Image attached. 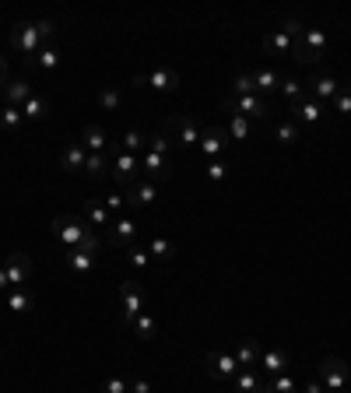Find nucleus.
I'll return each instance as SVG.
<instances>
[{
  "mask_svg": "<svg viewBox=\"0 0 351 393\" xmlns=\"http://www.w3.org/2000/svg\"><path fill=\"white\" fill-rule=\"evenodd\" d=\"M229 148V130H221V127H204V134H200V151H204V158H221V151Z\"/></svg>",
  "mask_w": 351,
  "mask_h": 393,
  "instance_id": "obj_15",
  "label": "nucleus"
},
{
  "mask_svg": "<svg viewBox=\"0 0 351 393\" xmlns=\"http://www.w3.org/2000/svg\"><path fill=\"white\" fill-rule=\"evenodd\" d=\"M141 172L148 176V183H166V180L173 176V158L148 148V151L141 155Z\"/></svg>",
  "mask_w": 351,
  "mask_h": 393,
  "instance_id": "obj_10",
  "label": "nucleus"
},
{
  "mask_svg": "<svg viewBox=\"0 0 351 393\" xmlns=\"http://www.w3.org/2000/svg\"><path fill=\"white\" fill-rule=\"evenodd\" d=\"M302 393H327V387H323L320 380H313V383H306V387H302Z\"/></svg>",
  "mask_w": 351,
  "mask_h": 393,
  "instance_id": "obj_50",
  "label": "nucleus"
},
{
  "mask_svg": "<svg viewBox=\"0 0 351 393\" xmlns=\"http://www.w3.org/2000/svg\"><path fill=\"white\" fill-rule=\"evenodd\" d=\"M85 162H88V148L81 141H71V144L64 148V155H60L64 172H85Z\"/></svg>",
  "mask_w": 351,
  "mask_h": 393,
  "instance_id": "obj_17",
  "label": "nucleus"
},
{
  "mask_svg": "<svg viewBox=\"0 0 351 393\" xmlns=\"http://www.w3.org/2000/svg\"><path fill=\"white\" fill-rule=\"evenodd\" d=\"M334 109H338L341 116H348V112H351V81H348V85H341V92L334 95Z\"/></svg>",
  "mask_w": 351,
  "mask_h": 393,
  "instance_id": "obj_44",
  "label": "nucleus"
},
{
  "mask_svg": "<svg viewBox=\"0 0 351 393\" xmlns=\"http://www.w3.org/2000/svg\"><path fill=\"white\" fill-rule=\"evenodd\" d=\"M85 218L91 221V225H105V228H109V211H105V204L95 200V196H88L85 200Z\"/></svg>",
  "mask_w": 351,
  "mask_h": 393,
  "instance_id": "obj_34",
  "label": "nucleus"
},
{
  "mask_svg": "<svg viewBox=\"0 0 351 393\" xmlns=\"http://www.w3.org/2000/svg\"><path fill=\"white\" fill-rule=\"evenodd\" d=\"M236 362H239V369L260 365V344H257V341H243V344L236 348Z\"/></svg>",
  "mask_w": 351,
  "mask_h": 393,
  "instance_id": "obj_26",
  "label": "nucleus"
},
{
  "mask_svg": "<svg viewBox=\"0 0 351 393\" xmlns=\"http://www.w3.org/2000/svg\"><path fill=\"white\" fill-rule=\"evenodd\" d=\"M134 85L137 88H155V92H176L179 74L169 67H159V71H148V74H134Z\"/></svg>",
  "mask_w": 351,
  "mask_h": 393,
  "instance_id": "obj_11",
  "label": "nucleus"
},
{
  "mask_svg": "<svg viewBox=\"0 0 351 393\" xmlns=\"http://www.w3.org/2000/svg\"><path fill=\"white\" fill-rule=\"evenodd\" d=\"M4 271H7L11 288H25L32 281V257L28 253H11L7 264H4Z\"/></svg>",
  "mask_w": 351,
  "mask_h": 393,
  "instance_id": "obj_13",
  "label": "nucleus"
},
{
  "mask_svg": "<svg viewBox=\"0 0 351 393\" xmlns=\"http://www.w3.org/2000/svg\"><path fill=\"white\" fill-rule=\"evenodd\" d=\"M277 92L288 98V109H292V105H299L302 98L309 95V92H306V85H302V81H295V78H281V88H277Z\"/></svg>",
  "mask_w": 351,
  "mask_h": 393,
  "instance_id": "obj_32",
  "label": "nucleus"
},
{
  "mask_svg": "<svg viewBox=\"0 0 351 393\" xmlns=\"http://www.w3.org/2000/svg\"><path fill=\"white\" fill-rule=\"evenodd\" d=\"M288 365H292V358H288L284 348H267V351L260 355V369L267 373V376H281Z\"/></svg>",
  "mask_w": 351,
  "mask_h": 393,
  "instance_id": "obj_19",
  "label": "nucleus"
},
{
  "mask_svg": "<svg viewBox=\"0 0 351 393\" xmlns=\"http://www.w3.org/2000/svg\"><path fill=\"white\" fill-rule=\"evenodd\" d=\"M204 373H207L211 380H218V383H232L236 373H239V362H236V355L207 351V355H204Z\"/></svg>",
  "mask_w": 351,
  "mask_h": 393,
  "instance_id": "obj_7",
  "label": "nucleus"
},
{
  "mask_svg": "<svg viewBox=\"0 0 351 393\" xmlns=\"http://www.w3.org/2000/svg\"><path fill=\"white\" fill-rule=\"evenodd\" d=\"M21 112H25V119H46V116H50V102L42 95H32L21 105Z\"/></svg>",
  "mask_w": 351,
  "mask_h": 393,
  "instance_id": "obj_36",
  "label": "nucleus"
},
{
  "mask_svg": "<svg viewBox=\"0 0 351 393\" xmlns=\"http://www.w3.org/2000/svg\"><path fill=\"white\" fill-rule=\"evenodd\" d=\"M225 176H229V165H225L221 158H214V162H207V180H211V183H221Z\"/></svg>",
  "mask_w": 351,
  "mask_h": 393,
  "instance_id": "obj_45",
  "label": "nucleus"
},
{
  "mask_svg": "<svg viewBox=\"0 0 351 393\" xmlns=\"http://www.w3.org/2000/svg\"><path fill=\"white\" fill-rule=\"evenodd\" d=\"M327 46H330V39H327L323 28H302V35L292 42V60H299L306 67H316L327 57Z\"/></svg>",
  "mask_w": 351,
  "mask_h": 393,
  "instance_id": "obj_1",
  "label": "nucleus"
},
{
  "mask_svg": "<svg viewBox=\"0 0 351 393\" xmlns=\"http://www.w3.org/2000/svg\"><path fill=\"white\" fill-rule=\"evenodd\" d=\"M306 92L316 102H334V95L341 92V81L334 74H327V71H313V78L306 81Z\"/></svg>",
  "mask_w": 351,
  "mask_h": 393,
  "instance_id": "obj_12",
  "label": "nucleus"
},
{
  "mask_svg": "<svg viewBox=\"0 0 351 393\" xmlns=\"http://www.w3.org/2000/svg\"><path fill=\"white\" fill-rule=\"evenodd\" d=\"M7 288H11V281H7V271L0 267V292H7Z\"/></svg>",
  "mask_w": 351,
  "mask_h": 393,
  "instance_id": "obj_51",
  "label": "nucleus"
},
{
  "mask_svg": "<svg viewBox=\"0 0 351 393\" xmlns=\"http://www.w3.org/2000/svg\"><path fill=\"white\" fill-rule=\"evenodd\" d=\"M253 85H257V95L263 98L281 88V74H277L274 67H260V71H253Z\"/></svg>",
  "mask_w": 351,
  "mask_h": 393,
  "instance_id": "obj_20",
  "label": "nucleus"
},
{
  "mask_svg": "<svg viewBox=\"0 0 351 393\" xmlns=\"http://www.w3.org/2000/svg\"><path fill=\"white\" fill-rule=\"evenodd\" d=\"M232 95H257V85H253V74H239L232 81Z\"/></svg>",
  "mask_w": 351,
  "mask_h": 393,
  "instance_id": "obj_43",
  "label": "nucleus"
},
{
  "mask_svg": "<svg viewBox=\"0 0 351 393\" xmlns=\"http://www.w3.org/2000/svg\"><path fill=\"white\" fill-rule=\"evenodd\" d=\"M148 148H151V151H159V155H169V158H173V151H176V144L169 141V134H166V130H162V134H151Z\"/></svg>",
  "mask_w": 351,
  "mask_h": 393,
  "instance_id": "obj_42",
  "label": "nucleus"
},
{
  "mask_svg": "<svg viewBox=\"0 0 351 393\" xmlns=\"http://www.w3.org/2000/svg\"><path fill=\"white\" fill-rule=\"evenodd\" d=\"M148 141H151V137H144L141 130H127V134L120 137V151H130V155H144V151H148Z\"/></svg>",
  "mask_w": 351,
  "mask_h": 393,
  "instance_id": "obj_28",
  "label": "nucleus"
},
{
  "mask_svg": "<svg viewBox=\"0 0 351 393\" xmlns=\"http://www.w3.org/2000/svg\"><path fill=\"white\" fill-rule=\"evenodd\" d=\"M4 81H7V60L0 57V85H4Z\"/></svg>",
  "mask_w": 351,
  "mask_h": 393,
  "instance_id": "obj_52",
  "label": "nucleus"
},
{
  "mask_svg": "<svg viewBox=\"0 0 351 393\" xmlns=\"http://www.w3.org/2000/svg\"><path fill=\"white\" fill-rule=\"evenodd\" d=\"M232 387L239 393H267V383H260V376L253 369H239L236 380H232Z\"/></svg>",
  "mask_w": 351,
  "mask_h": 393,
  "instance_id": "obj_21",
  "label": "nucleus"
},
{
  "mask_svg": "<svg viewBox=\"0 0 351 393\" xmlns=\"http://www.w3.org/2000/svg\"><path fill=\"white\" fill-rule=\"evenodd\" d=\"M155 196H159L155 183H137V187L127 194V204H130V207H151V204H155Z\"/></svg>",
  "mask_w": 351,
  "mask_h": 393,
  "instance_id": "obj_24",
  "label": "nucleus"
},
{
  "mask_svg": "<svg viewBox=\"0 0 351 393\" xmlns=\"http://www.w3.org/2000/svg\"><path fill=\"white\" fill-rule=\"evenodd\" d=\"M98 105H102L105 112H116V109L123 105V92H120V88H98Z\"/></svg>",
  "mask_w": 351,
  "mask_h": 393,
  "instance_id": "obj_38",
  "label": "nucleus"
},
{
  "mask_svg": "<svg viewBox=\"0 0 351 393\" xmlns=\"http://www.w3.org/2000/svg\"><path fill=\"white\" fill-rule=\"evenodd\" d=\"M267 393H299V387H295V380L288 373H281V376H274L267 383Z\"/></svg>",
  "mask_w": 351,
  "mask_h": 393,
  "instance_id": "obj_40",
  "label": "nucleus"
},
{
  "mask_svg": "<svg viewBox=\"0 0 351 393\" xmlns=\"http://www.w3.org/2000/svg\"><path fill=\"white\" fill-rule=\"evenodd\" d=\"M127 257H130V267H134V274H137V271H144V267H148V260H151L148 246H130V250H127Z\"/></svg>",
  "mask_w": 351,
  "mask_h": 393,
  "instance_id": "obj_41",
  "label": "nucleus"
},
{
  "mask_svg": "<svg viewBox=\"0 0 351 393\" xmlns=\"http://www.w3.org/2000/svg\"><path fill=\"white\" fill-rule=\"evenodd\" d=\"M81 144H85L88 151H105V130H102V123H88L85 130H81Z\"/></svg>",
  "mask_w": 351,
  "mask_h": 393,
  "instance_id": "obj_30",
  "label": "nucleus"
},
{
  "mask_svg": "<svg viewBox=\"0 0 351 393\" xmlns=\"http://www.w3.org/2000/svg\"><path fill=\"white\" fill-rule=\"evenodd\" d=\"M95 267V253H88V250H71L67 253V271L74 274V278H81Z\"/></svg>",
  "mask_w": 351,
  "mask_h": 393,
  "instance_id": "obj_22",
  "label": "nucleus"
},
{
  "mask_svg": "<svg viewBox=\"0 0 351 393\" xmlns=\"http://www.w3.org/2000/svg\"><path fill=\"white\" fill-rule=\"evenodd\" d=\"M102 393H130V387H127L120 376H109V380L102 383Z\"/></svg>",
  "mask_w": 351,
  "mask_h": 393,
  "instance_id": "obj_47",
  "label": "nucleus"
},
{
  "mask_svg": "<svg viewBox=\"0 0 351 393\" xmlns=\"http://www.w3.org/2000/svg\"><path fill=\"white\" fill-rule=\"evenodd\" d=\"M274 137H277V144H299V123L295 119H281L277 127H274Z\"/></svg>",
  "mask_w": 351,
  "mask_h": 393,
  "instance_id": "obj_33",
  "label": "nucleus"
},
{
  "mask_svg": "<svg viewBox=\"0 0 351 393\" xmlns=\"http://www.w3.org/2000/svg\"><path fill=\"white\" fill-rule=\"evenodd\" d=\"M281 32H284V35L295 42V39L302 35V21H299V18H284V21H281Z\"/></svg>",
  "mask_w": 351,
  "mask_h": 393,
  "instance_id": "obj_46",
  "label": "nucleus"
},
{
  "mask_svg": "<svg viewBox=\"0 0 351 393\" xmlns=\"http://www.w3.org/2000/svg\"><path fill=\"white\" fill-rule=\"evenodd\" d=\"M221 109L225 112H239V116H246V119H267L270 116V105H267V98L260 95H225L221 98Z\"/></svg>",
  "mask_w": 351,
  "mask_h": 393,
  "instance_id": "obj_6",
  "label": "nucleus"
},
{
  "mask_svg": "<svg viewBox=\"0 0 351 393\" xmlns=\"http://www.w3.org/2000/svg\"><path fill=\"white\" fill-rule=\"evenodd\" d=\"M105 169H109V155H105V151H88V162H85L88 180H102Z\"/></svg>",
  "mask_w": 351,
  "mask_h": 393,
  "instance_id": "obj_31",
  "label": "nucleus"
},
{
  "mask_svg": "<svg viewBox=\"0 0 351 393\" xmlns=\"http://www.w3.org/2000/svg\"><path fill=\"white\" fill-rule=\"evenodd\" d=\"M102 204H105V211H123V207H127V196H123V194H109Z\"/></svg>",
  "mask_w": 351,
  "mask_h": 393,
  "instance_id": "obj_48",
  "label": "nucleus"
},
{
  "mask_svg": "<svg viewBox=\"0 0 351 393\" xmlns=\"http://www.w3.org/2000/svg\"><path fill=\"white\" fill-rule=\"evenodd\" d=\"M21 119H25V112H21L18 105H4V112H0V130L18 134V130H21Z\"/></svg>",
  "mask_w": 351,
  "mask_h": 393,
  "instance_id": "obj_35",
  "label": "nucleus"
},
{
  "mask_svg": "<svg viewBox=\"0 0 351 393\" xmlns=\"http://www.w3.org/2000/svg\"><path fill=\"white\" fill-rule=\"evenodd\" d=\"M28 67H39V71H46V74H53L57 67H60V49L50 42V46H42L39 53H35V60L28 64Z\"/></svg>",
  "mask_w": 351,
  "mask_h": 393,
  "instance_id": "obj_23",
  "label": "nucleus"
},
{
  "mask_svg": "<svg viewBox=\"0 0 351 393\" xmlns=\"http://www.w3.org/2000/svg\"><path fill=\"white\" fill-rule=\"evenodd\" d=\"M0 95H4L7 105H18V109H21V105L35 95V92H32V85H28L25 78H11V81H4V85H0Z\"/></svg>",
  "mask_w": 351,
  "mask_h": 393,
  "instance_id": "obj_16",
  "label": "nucleus"
},
{
  "mask_svg": "<svg viewBox=\"0 0 351 393\" xmlns=\"http://www.w3.org/2000/svg\"><path fill=\"white\" fill-rule=\"evenodd\" d=\"M35 305V295L25 292V288H18V292H7V309H14V312H28Z\"/></svg>",
  "mask_w": 351,
  "mask_h": 393,
  "instance_id": "obj_37",
  "label": "nucleus"
},
{
  "mask_svg": "<svg viewBox=\"0 0 351 393\" xmlns=\"http://www.w3.org/2000/svg\"><path fill=\"white\" fill-rule=\"evenodd\" d=\"M50 235H53L64 250H78L88 235H91V228H88L78 214H57V218L50 221Z\"/></svg>",
  "mask_w": 351,
  "mask_h": 393,
  "instance_id": "obj_2",
  "label": "nucleus"
},
{
  "mask_svg": "<svg viewBox=\"0 0 351 393\" xmlns=\"http://www.w3.org/2000/svg\"><path fill=\"white\" fill-rule=\"evenodd\" d=\"M130 330H134L141 341H155V334H159V319H155L151 312H141V316L130 323Z\"/></svg>",
  "mask_w": 351,
  "mask_h": 393,
  "instance_id": "obj_29",
  "label": "nucleus"
},
{
  "mask_svg": "<svg viewBox=\"0 0 351 393\" xmlns=\"http://www.w3.org/2000/svg\"><path fill=\"white\" fill-rule=\"evenodd\" d=\"M130 393H151V383H148V380H134V383H130Z\"/></svg>",
  "mask_w": 351,
  "mask_h": 393,
  "instance_id": "obj_49",
  "label": "nucleus"
},
{
  "mask_svg": "<svg viewBox=\"0 0 351 393\" xmlns=\"http://www.w3.org/2000/svg\"><path fill=\"white\" fill-rule=\"evenodd\" d=\"M148 253H151V260L169 264V260L176 257V242H173V239H166V235H155V239L148 242Z\"/></svg>",
  "mask_w": 351,
  "mask_h": 393,
  "instance_id": "obj_27",
  "label": "nucleus"
},
{
  "mask_svg": "<svg viewBox=\"0 0 351 393\" xmlns=\"http://www.w3.org/2000/svg\"><path fill=\"white\" fill-rule=\"evenodd\" d=\"M166 130H176V148H179V151H190L193 144H200V134H204L200 119H197V116H190V112H183V116H169Z\"/></svg>",
  "mask_w": 351,
  "mask_h": 393,
  "instance_id": "obj_5",
  "label": "nucleus"
},
{
  "mask_svg": "<svg viewBox=\"0 0 351 393\" xmlns=\"http://www.w3.org/2000/svg\"><path fill=\"white\" fill-rule=\"evenodd\" d=\"M141 172V155H130V151H113V169L109 176L120 183V187H130Z\"/></svg>",
  "mask_w": 351,
  "mask_h": 393,
  "instance_id": "obj_9",
  "label": "nucleus"
},
{
  "mask_svg": "<svg viewBox=\"0 0 351 393\" xmlns=\"http://www.w3.org/2000/svg\"><path fill=\"white\" fill-rule=\"evenodd\" d=\"M105 239H109L113 246H123V250L137 246V221H130V218L109 221V228H105Z\"/></svg>",
  "mask_w": 351,
  "mask_h": 393,
  "instance_id": "obj_14",
  "label": "nucleus"
},
{
  "mask_svg": "<svg viewBox=\"0 0 351 393\" xmlns=\"http://www.w3.org/2000/svg\"><path fill=\"white\" fill-rule=\"evenodd\" d=\"M229 137H232V141H246V137H250V119H246V116H239V112H232Z\"/></svg>",
  "mask_w": 351,
  "mask_h": 393,
  "instance_id": "obj_39",
  "label": "nucleus"
},
{
  "mask_svg": "<svg viewBox=\"0 0 351 393\" xmlns=\"http://www.w3.org/2000/svg\"><path fill=\"white\" fill-rule=\"evenodd\" d=\"M11 49L14 53H21L25 57V64H32L35 60V53L46 46V39H42V32H39V25L35 21H18L14 28H11Z\"/></svg>",
  "mask_w": 351,
  "mask_h": 393,
  "instance_id": "obj_3",
  "label": "nucleus"
},
{
  "mask_svg": "<svg viewBox=\"0 0 351 393\" xmlns=\"http://www.w3.org/2000/svg\"><path fill=\"white\" fill-rule=\"evenodd\" d=\"M263 49H267L270 57H292V39L277 28V32H270V35L263 39Z\"/></svg>",
  "mask_w": 351,
  "mask_h": 393,
  "instance_id": "obj_25",
  "label": "nucleus"
},
{
  "mask_svg": "<svg viewBox=\"0 0 351 393\" xmlns=\"http://www.w3.org/2000/svg\"><path fill=\"white\" fill-rule=\"evenodd\" d=\"M351 369L345 365V358L338 355H327L323 365H320V383L327 387V393H345V383H348Z\"/></svg>",
  "mask_w": 351,
  "mask_h": 393,
  "instance_id": "obj_8",
  "label": "nucleus"
},
{
  "mask_svg": "<svg viewBox=\"0 0 351 393\" xmlns=\"http://www.w3.org/2000/svg\"><path fill=\"white\" fill-rule=\"evenodd\" d=\"M144 305H148V295H144V288L137 285V278L120 281V319H123L127 330H130V323L144 312Z\"/></svg>",
  "mask_w": 351,
  "mask_h": 393,
  "instance_id": "obj_4",
  "label": "nucleus"
},
{
  "mask_svg": "<svg viewBox=\"0 0 351 393\" xmlns=\"http://www.w3.org/2000/svg\"><path fill=\"white\" fill-rule=\"evenodd\" d=\"M292 116H295V123H306V127H313V123H320V116H323V102H316V98H302L299 105H292L288 109Z\"/></svg>",
  "mask_w": 351,
  "mask_h": 393,
  "instance_id": "obj_18",
  "label": "nucleus"
}]
</instances>
